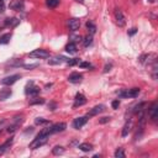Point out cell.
I'll use <instances>...</instances> for the list:
<instances>
[{"label": "cell", "mask_w": 158, "mask_h": 158, "mask_svg": "<svg viewBox=\"0 0 158 158\" xmlns=\"http://www.w3.org/2000/svg\"><path fill=\"white\" fill-rule=\"evenodd\" d=\"M79 62H81V61H79L78 58H73V59H67V63H68L69 65H75V64H78Z\"/></svg>", "instance_id": "32"}, {"label": "cell", "mask_w": 158, "mask_h": 158, "mask_svg": "<svg viewBox=\"0 0 158 158\" xmlns=\"http://www.w3.org/2000/svg\"><path fill=\"white\" fill-rule=\"evenodd\" d=\"M30 57L32 58H38V59H45L49 57V52L46 49H35L30 53Z\"/></svg>", "instance_id": "2"}, {"label": "cell", "mask_w": 158, "mask_h": 158, "mask_svg": "<svg viewBox=\"0 0 158 158\" xmlns=\"http://www.w3.org/2000/svg\"><path fill=\"white\" fill-rule=\"evenodd\" d=\"M17 24H19V20L15 19V17H12V19H6V21H5V25H6V26H10V27H15Z\"/></svg>", "instance_id": "23"}, {"label": "cell", "mask_w": 158, "mask_h": 158, "mask_svg": "<svg viewBox=\"0 0 158 158\" xmlns=\"http://www.w3.org/2000/svg\"><path fill=\"white\" fill-rule=\"evenodd\" d=\"M87 121H88V116H82V117H77L75 120L73 121V126H74V128H77V130H79V128H82L85 124H87Z\"/></svg>", "instance_id": "8"}, {"label": "cell", "mask_w": 158, "mask_h": 158, "mask_svg": "<svg viewBox=\"0 0 158 158\" xmlns=\"http://www.w3.org/2000/svg\"><path fill=\"white\" fill-rule=\"evenodd\" d=\"M130 130H131V121L128 120L126 124H125V126H124V130H122V136L125 137V136H127L128 135V132H130Z\"/></svg>", "instance_id": "24"}, {"label": "cell", "mask_w": 158, "mask_h": 158, "mask_svg": "<svg viewBox=\"0 0 158 158\" xmlns=\"http://www.w3.org/2000/svg\"><path fill=\"white\" fill-rule=\"evenodd\" d=\"M48 137L49 136H47V135H42V134H38L37 135V137L30 143V148L31 150H36V148H40V147H42L43 144H46L47 143V141H48Z\"/></svg>", "instance_id": "1"}, {"label": "cell", "mask_w": 158, "mask_h": 158, "mask_svg": "<svg viewBox=\"0 0 158 158\" xmlns=\"http://www.w3.org/2000/svg\"><path fill=\"white\" fill-rule=\"evenodd\" d=\"M26 95H31V96H35L40 93V88L33 85V83H29L27 87H26V90H25Z\"/></svg>", "instance_id": "7"}, {"label": "cell", "mask_w": 158, "mask_h": 158, "mask_svg": "<svg viewBox=\"0 0 158 158\" xmlns=\"http://www.w3.org/2000/svg\"><path fill=\"white\" fill-rule=\"evenodd\" d=\"M65 127H67V125H65L64 122H58V124H55L53 126H51V131H52V134L62 132V131L65 130Z\"/></svg>", "instance_id": "13"}, {"label": "cell", "mask_w": 158, "mask_h": 158, "mask_svg": "<svg viewBox=\"0 0 158 158\" xmlns=\"http://www.w3.org/2000/svg\"><path fill=\"white\" fill-rule=\"evenodd\" d=\"M115 20H116V24H117L118 27H124V26L126 25V19H125L122 11L120 9L115 10Z\"/></svg>", "instance_id": "3"}, {"label": "cell", "mask_w": 158, "mask_h": 158, "mask_svg": "<svg viewBox=\"0 0 158 158\" xmlns=\"http://www.w3.org/2000/svg\"><path fill=\"white\" fill-rule=\"evenodd\" d=\"M46 4L48 8H56L59 4V0H46Z\"/></svg>", "instance_id": "29"}, {"label": "cell", "mask_w": 158, "mask_h": 158, "mask_svg": "<svg viewBox=\"0 0 158 158\" xmlns=\"http://www.w3.org/2000/svg\"><path fill=\"white\" fill-rule=\"evenodd\" d=\"M91 43H93V36H91V35H89V36H87V37L84 38L83 45H84V47H89Z\"/></svg>", "instance_id": "27"}, {"label": "cell", "mask_w": 158, "mask_h": 158, "mask_svg": "<svg viewBox=\"0 0 158 158\" xmlns=\"http://www.w3.org/2000/svg\"><path fill=\"white\" fill-rule=\"evenodd\" d=\"M63 62H67V58H64V57H62V56H56V57H53L52 59L48 61V64L56 65V64H61V63H63Z\"/></svg>", "instance_id": "17"}, {"label": "cell", "mask_w": 158, "mask_h": 158, "mask_svg": "<svg viewBox=\"0 0 158 158\" xmlns=\"http://www.w3.org/2000/svg\"><path fill=\"white\" fill-rule=\"evenodd\" d=\"M118 105H120V101H118V100H114V101H112V108H114V109H117Z\"/></svg>", "instance_id": "37"}, {"label": "cell", "mask_w": 158, "mask_h": 158, "mask_svg": "<svg viewBox=\"0 0 158 158\" xmlns=\"http://www.w3.org/2000/svg\"><path fill=\"white\" fill-rule=\"evenodd\" d=\"M138 94H140V89L134 88V89H128L126 91H121L120 96H122V98H136Z\"/></svg>", "instance_id": "5"}, {"label": "cell", "mask_w": 158, "mask_h": 158, "mask_svg": "<svg viewBox=\"0 0 158 158\" xmlns=\"http://www.w3.org/2000/svg\"><path fill=\"white\" fill-rule=\"evenodd\" d=\"M52 153L55 156H59V154H63L64 153V148L62 146H56L53 150H52Z\"/></svg>", "instance_id": "26"}, {"label": "cell", "mask_w": 158, "mask_h": 158, "mask_svg": "<svg viewBox=\"0 0 158 158\" xmlns=\"http://www.w3.org/2000/svg\"><path fill=\"white\" fill-rule=\"evenodd\" d=\"M71 38L73 40V42H75V41H81V36H71Z\"/></svg>", "instance_id": "38"}, {"label": "cell", "mask_w": 158, "mask_h": 158, "mask_svg": "<svg viewBox=\"0 0 158 158\" xmlns=\"http://www.w3.org/2000/svg\"><path fill=\"white\" fill-rule=\"evenodd\" d=\"M78 64H79V67H82V68H89L90 67V64L87 63V62H79Z\"/></svg>", "instance_id": "33"}, {"label": "cell", "mask_w": 158, "mask_h": 158, "mask_svg": "<svg viewBox=\"0 0 158 158\" xmlns=\"http://www.w3.org/2000/svg\"><path fill=\"white\" fill-rule=\"evenodd\" d=\"M115 158H125V152L122 148H117L115 151Z\"/></svg>", "instance_id": "30"}, {"label": "cell", "mask_w": 158, "mask_h": 158, "mask_svg": "<svg viewBox=\"0 0 158 158\" xmlns=\"http://www.w3.org/2000/svg\"><path fill=\"white\" fill-rule=\"evenodd\" d=\"M154 61H157V56H156L154 53L143 55V56H141V58H140V62H141V63H148V64H151V63H153Z\"/></svg>", "instance_id": "11"}, {"label": "cell", "mask_w": 158, "mask_h": 158, "mask_svg": "<svg viewBox=\"0 0 158 158\" xmlns=\"http://www.w3.org/2000/svg\"><path fill=\"white\" fill-rule=\"evenodd\" d=\"M87 103V99L83 94H77L75 95V101H74V105L73 108H78V106H82V105H84Z\"/></svg>", "instance_id": "12"}, {"label": "cell", "mask_w": 158, "mask_h": 158, "mask_svg": "<svg viewBox=\"0 0 158 158\" xmlns=\"http://www.w3.org/2000/svg\"><path fill=\"white\" fill-rule=\"evenodd\" d=\"M148 115H150L152 121H157V118H158V104H157V101L152 103V105L150 106V110H148Z\"/></svg>", "instance_id": "4"}, {"label": "cell", "mask_w": 158, "mask_h": 158, "mask_svg": "<svg viewBox=\"0 0 158 158\" xmlns=\"http://www.w3.org/2000/svg\"><path fill=\"white\" fill-rule=\"evenodd\" d=\"M10 38H11V35H10V33H5V35H3L2 37H0V45H5V43H8V42L10 41Z\"/></svg>", "instance_id": "25"}, {"label": "cell", "mask_w": 158, "mask_h": 158, "mask_svg": "<svg viewBox=\"0 0 158 158\" xmlns=\"http://www.w3.org/2000/svg\"><path fill=\"white\" fill-rule=\"evenodd\" d=\"M38 104H45V99L42 98H33L30 100V105H38Z\"/></svg>", "instance_id": "28"}, {"label": "cell", "mask_w": 158, "mask_h": 158, "mask_svg": "<svg viewBox=\"0 0 158 158\" xmlns=\"http://www.w3.org/2000/svg\"><path fill=\"white\" fill-rule=\"evenodd\" d=\"M87 29H88V31H89V33L93 36L94 33H95V31H96V26L91 22V21H88L87 22Z\"/></svg>", "instance_id": "19"}, {"label": "cell", "mask_w": 158, "mask_h": 158, "mask_svg": "<svg viewBox=\"0 0 158 158\" xmlns=\"http://www.w3.org/2000/svg\"><path fill=\"white\" fill-rule=\"evenodd\" d=\"M135 33H136V29H131V31L128 32L130 36H131V35H135Z\"/></svg>", "instance_id": "39"}, {"label": "cell", "mask_w": 158, "mask_h": 158, "mask_svg": "<svg viewBox=\"0 0 158 158\" xmlns=\"http://www.w3.org/2000/svg\"><path fill=\"white\" fill-rule=\"evenodd\" d=\"M68 27H69L71 31H77L79 27H81V20L75 19V17L69 19L68 20Z\"/></svg>", "instance_id": "10"}, {"label": "cell", "mask_w": 158, "mask_h": 158, "mask_svg": "<svg viewBox=\"0 0 158 158\" xmlns=\"http://www.w3.org/2000/svg\"><path fill=\"white\" fill-rule=\"evenodd\" d=\"M24 67H25L26 69H32V68L38 67V64H24Z\"/></svg>", "instance_id": "34"}, {"label": "cell", "mask_w": 158, "mask_h": 158, "mask_svg": "<svg viewBox=\"0 0 158 158\" xmlns=\"http://www.w3.org/2000/svg\"><path fill=\"white\" fill-rule=\"evenodd\" d=\"M105 110V106L104 105H96V106H94L93 109H91L89 112H88V116H95V115H99L100 112H103Z\"/></svg>", "instance_id": "16"}, {"label": "cell", "mask_w": 158, "mask_h": 158, "mask_svg": "<svg viewBox=\"0 0 158 158\" xmlns=\"http://www.w3.org/2000/svg\"><path fill=\"white\" fill-rule=\"evenodd\" d=\"M148 2H150V3H154V0H148Z\"/></svg>", "instance_id": "40"}, {"label": "cell", "mask_w": 158, "mask_h": 158, "mask_svg": "<svg viewBox=\"0 0 158 158\" xmlns=\"http://www.w3.org/2000/svg\"><path fill=\"white\" fill-rule=\"evenodd\" d=\"M65 51H67L68 53H75V52H77V45L74 42L68 43L67 47H65Z\"/></svg>", "instance_id": "22"}, {"label": "cell", "mask_w": 158, "mask_h": 158, "mask_svg": "<svg viewBox=\"0 0 158 158\" xmlns=\"http://www.w3.org/2000/svg\"><path fill=\"white\" fill-rule=\"evenodd\" d=\"M11 95V90L10 89H2L0 90V100H6Z\"/></svg>", "instance_id": "18"}, {"label": "cell", "mask_w": 158, "mask_h": 158, "mask_svg": "<svg viewBox=\"0 0 158 158\" xmlns=\"http://www.w3.org/2000/svg\"><path fill=\"white\" fill-rule=\"evenodd\" d=\"M19 79H20V75H19V74H14V75H10V77L4 78L3 81H2V83H3L4 85H12L14 83H16Z\"/></svg>", "instance_id": "9"}, {"label": "cell", "mask_w": 158, "mask_h": 158, "mask_svg": "<svg viewBox=\"0 0 158 158\" xmlns=\"http://www.w3.org/2000/svg\"><path fill=\"white\" fill-rule=\"evenodd\" d=\"M12 142H14V138H9L8 141H5L3 144H2V146H0V156H2V154H4L10 147H11V144H12Z\"/></svg>", "instance_id": "14"}, {"label": "cell", "mask_w": 158, "mask_h": 158, "mask_svg": "<svg viewBox=\"0 0 158 158\" xmlns=\"http://www.w3.org/2000/svg\"><path fill=\"white\" fill-rule=\"evenodd\" d=\"M78 148H79V150H82L83 152H89V151L93 150V146H91L90 143H81Z\"/></svg>", "instance_id": "20"}, {"label": "cell", "mask_w": 158, "mask_h": 158, "mask_svg": "<svg viewBox=\"0 0 158 158\" xmlns=\"http://www.w3.org/2000/svg\"><path fill=\"white\" fill-rule=\"evenodd\" d=\"M111 67H112V64H111V63L106 64V65H105V68H104V73H108V72L111 69Z\"/></svg>", "instance_id": "36"}, {"label": "cell", "mask_w": 158, "mask_h": 158, "mask_svg": "<svg viewBox=\"0 0 158 158\" xmlns=\"http://www.w3.org/2000/svg\"><path fill=\"white\" fill-rule=\"evenodd\" d=\"M35 124L36 125H45V124H48V120H45L42 117H37L35 120Z\"/></svg>", "instance_id": "31"}, {"label": "cell", "mask_w": 158, "mask_h": 158, "mask_svg": "<svg viewBox=\"0 0 158 158\" xmlns=\"http://www.w3.org/2000/svg\"><path fill=\"white\" fill-rule=\"evenodd\" d=\"M68 81H69L71 83H74V84L81 83V82L83 81V75H82L81 73H72V74L69 75V78H68Z\"/></svg>", "instance_id": "15"}, {"label": "cell", "mask_w": 158, "mask_h": 158, "mask_svg": "<svg viewBox=\"0 0 158 158\" xmlns=\"http://www.w3.org/2000/svg\"><path fill=\"white\" fill-rule=\"evenodd\" d=\"M22 121H24L22 116H21V117H15V121L12 122L11 125H9V126H8V132H9V134L15 132V131L17 130V127H19V126L22 124Z\"/></svg>", "instance_id": "6"}, {"label": "cell", "mask_w": 158, "mask_h": 158, "mask_svg": "<svg viewBox=\"0 0 158 158\" xmlns=\"http://www.w3.org/2000/svg\"><path fill=\"white\" fill-rule=\"evenodd\" d=\"M77 2H81V3H82V2H83V0H77Z\"/></svg>", "instance_id": "41"}, {"label": "cell", "mask_w": 158, "mask_h": 158, "mask_svg": "<svg viewBox=\"0 0 158 158\" xmlns=\"http://www.w3.org/2000/svg\"><path fill=\"white\" fill-rule=\"evenodd\" d=\"M109 121H110V117H101L100 120H99L100 124H106V122H109Z\"/></svg>", "instance_id": "35"}, {"label": "cell", "mask_w": 158, "mask_h": 158, "mask_svg": "<svg viewBox=\"0 0 158 158\" xmlns=\"http://www.w3.org/2000/svg\"><path fill=\"white\" fill-rule=\"evenodd\" d=\"M10 8L14 9V10H20L22 8V2L21 0H14V2L10 4Z\"/></svg>", "instance_id": "21"}]
</instances>
